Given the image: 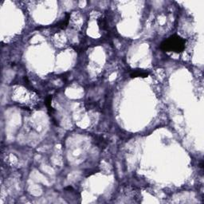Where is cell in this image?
I'll use <instances>...</instances> for the list:
<instances>
[{
	"instance_id": "6da1fadb",
	"label": "cell",
	"mask_w": 204,
	"mask_h": 204,
	"mask_svg": "<svg viewBox=\"0 0 204 204\" xmlns=\"http://www.w3.org/2000/svg\"><path fill=\"white\" fill-rule=\"evenodd\" d=\"M186 46V40L178 35H172L166 40H164L160 45L163 50L167 52L181 53L184 50Z\"/></svg>"
},
{
	"instance_id": "7a4b0ae2",
	"label": "cell",
	"mask_w": 204,
	"mask_h": 204,
	"mask_svg": "<svg viewBox=\"0 0 204 204\" xmlns=\"http://www.w3.org/2000/svg\"><path fill=\"white\" fill-rule=\"evenodd\" d=\"M94 142L98 148H101V149L106 148L108 144L107 139L103 136H96L94 137Z\"/></svg>"
},
{
	"instance_id": "3957f363",
	"label": "cell",
	"mask_w": 204,
	"mask_h": 204,
	"mask_svg": "<svg viewBox=\"0 0 204 204\" xmlns=\"http://www.w3.org/2000/svg\"><path fill=\"white\" fill-rule=\"evenodd\" d=\"M148 76V73L146 71H143V70H134L133 72L131 73V77L132 78H138V77H141V78H146Z\"/></svg>"
},
{
	"instance_id": "277c9868",
	"label": "cell",
	"mask_w": 204,
	"mask_h": 204,
	"mask_svg": "<svg viewBox=\"0 0 204 204\" xmlns=\"http://www.w3.org/2000/svg\"><path fill=\"white\" fill-rule=\"evenodd\" d=\"M70 14H65V19L64 20H62L60 22H58L57 24V27H59L61 29H64L65 27H67V25L69 24V21H70Z\"/></svg>"
},
{
	"instance_id": "5b68a950",
	"label": "cell",
	"mask_w": 204,
	"mask_h": 204,
	"mask_svg": "<svg viewBox=\"0 0 204 204\" xmlns=\"http://www.w3.org/2000/svg\"><path fill=\"white\" fill-rule=\"evenodd\" d=\"M98 25L101 29L103 30H105L108 29V22L107 19H105V17H101L98 19Z\"/></svg>"
}]
</instances>
